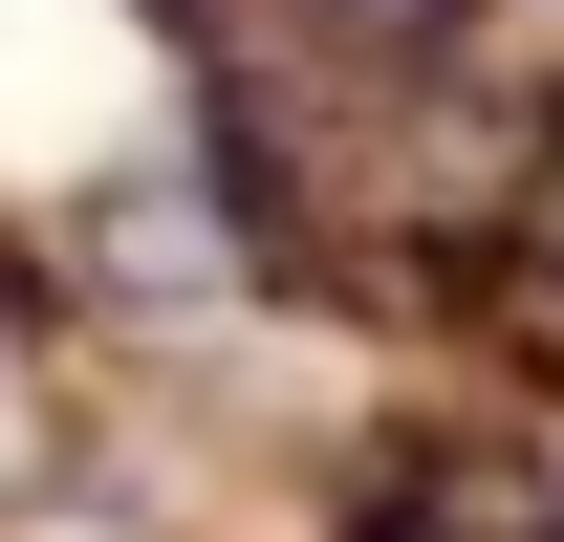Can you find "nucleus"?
<instances>
[{
	"instance_id": "f257e3e1",
	"label": "nucleus",
	"mask_w": 564,
	"mask_h": 542,
	"mask_svg": "<svg viewBox=\"0 0 564 542\" xmlns=\"http://www.w3.org/2000/svg\"><path fill=\"white\" fill-rule=\"evenodd\" d=\"M87 282H131V304H217L239 282V217L196 174H131V196H87Z\"/></svg>"
}]
</instances>
